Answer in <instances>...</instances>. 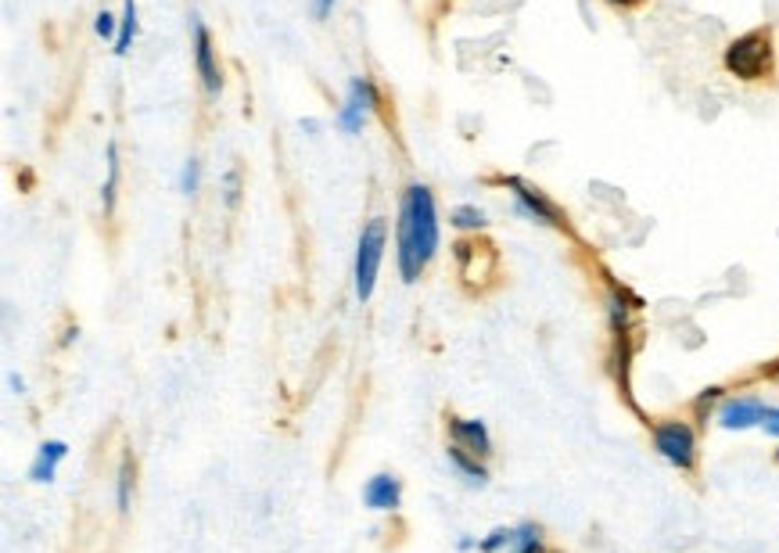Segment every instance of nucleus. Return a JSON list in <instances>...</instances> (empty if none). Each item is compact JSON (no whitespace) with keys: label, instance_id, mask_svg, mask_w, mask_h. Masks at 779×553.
<instances>
[{"label":"nucleus","instance_id":"obj_23","mask_svg":"<svg viewBox=\"0 0 779 553\" xmlns=\"http://www.w3.org/2000/svg\"><path fill=\"white\" fill-rule=\"evenodd\" d=\"M331 8H334V0H313V15L316 19H327Z\"/></svg>","mask_w":779,"mask_h":553},{"label":"nucleus","instance_id":"obj_21","mask_svg":"<svg viewBox=\"0 0 779 553\" xmlns=\"http://www.w3.org/2000/svg\"><path fill=\"white\" fill-rule=\"evenodd\" d=\"M180 191H183V194H194V191H197V163H194V158H188V163H183Z\"/></svg>","mask_w":779,"mask_h":553},{"label":"nucleus","instance_id":"obj_28","mask_svg":"<svg viewBox=\"0 0 779 553\" xmlns=\"http://www.w3.org/2000/svg\"><path fill=\"white\" fill-rule=\"evenodd\" d=\"M772 377H776V385H779V366H776V371H772Z\"/></svg>","mask_w":779,"mask_h":553},{"label":"nucleus","instance_id":"obj_27","mask_svg":"<svg viewBox=\"0 0 779 553\" xmlns=\"http://www.w3.org/2000/svg\"><path fill=\"white\" fill-rule=\"evenodd\" d=\"M8 385L15 388V392H22V388H26V381H22L19 374H11V377H8Z\"/></svg>","mask_w":779,"mask_h":553},{"label":"nucleus","instance_id":"obj_7","mask_svg":"<svg viewBox=\"0 0 779 553\" xmlns=\"http://www.w3.org/2000/svg\"><path fill=\"white\" fill-rule=\"evenodd\" d=\"M191 29H194V69H197V76H202V87L208 94H219L223 87V72L216 65V47H213V33L205 29V22L202 19H194L191 22Z\"/></svg>","mask_w":779,"mask_h":553},{"label":"nucleus","instance_id":"obj_17","mask_svg":"<svg viewBox=\"0 0 779 553\" xmlns=\"http://www.w3.org/2000/svg\"><path fill=\"white\" fill-rule=\"evenodd\" d=\"M116 478H119L116 482V503H119V510L127 514L130 510V493H133V460L130 457H122Z\"/></svg>","mask_w":779,"mask_h":553},{"label":"nucleus","instance_id":"obj_8","mask_svg":"<svg viewBox=\"0 0 779 553\" xmlns=\"http://www.w3.org/2000/svg\"><path fill=\"white\" fill-rule=\"evenodd\" d=\"M450 438H453V446L475 453L481 460L492 453V435H489L486 421H478V417H450Z\"/></svg>","mask_w":779,"mask_h":553},{"label":"nucleus","instance_id":"obj_4","mask_svg":"<svg viewBox=\"0 0 779 553\" xmlns=\"http://www.w3.org/2000/svg\"><path fill=\"white\" fill-rule=\"evenodd\" d=\"M385 244H388V227L385 219H370L360 233V244H356V299L367 302L374 294L381 260H385Z\"/></svg>","mask_w":779,"mask_h":553},{"label":"nucleus","instance_id":"obj_25","mask_svg":"<svg viewBox=\"0 0 779 553\" xmlns=\"http://www.w3.org/2000/svg\"><path fill=\"white\" fill-rule=\"evenodd\" d=\"M227 188H230V191H227V202L233 205V202H238V173L227 177Z\"/></svg>","mask_w":779,"mask_h":553},{"label":"nucleus","instance_id":"obj_2","mask_svg":"<svg viewBox=\"0 0 779 553\" xmlns=\"http://www.w3.org/2000/svg\"><path fill=\"white\" fill-rule=\"evenodd\" d=\"M722 65L740 83H762L776 72V36L769 26L733 36L722 51Z\"/></svg>","mask_w":779,"mask_h":553},{"label":"nucleus","instance_id":"obj_14","mask_svg":"<svg viewBox=\"0 0 779 553\" xmlns=\"http://www.w3.org/2000/svg\"><path fill=\"white\" fill-rule=\"evenodd\" d=\"M511 553H542V528L536 521H522L514 528Z\"/></svg>","mask_w":779,"mask_h":553},{"label":"nucleus","instance_id":"obj_6","mask_svg":"<svg viewBox=\"0 0 779 553\" xmlns=\"http://www.w3.org/2000/svg\"><path fill=\"white\" fill-rule=\"evenodd\" d=\"M765 407H769V402L758 396H729L722 399L715 421H719L722 432H751V428H762Z\"/></svg>","mask_w":779,"mask_h":553},{"label":"nucleus","instance_id":"obj_22","mask_svg":"<svg viewBox=\"0 0 779 553\" xmlns=\"http://www.w3.org/2000/svg\"><path fill=\"white\" fill-rule=\"evenodd\" d=\"M762 432L769 438H779V407H765V417H762Z\"/></svg>","mask_w":779,"mask_h":553},{"label":"nucleus","instance_id":"obj_13","mask_svg":"<svg viewBox=\"0 0 779 553\" xmlns=\"http://www.w3.org/2000/svg\"><path fill=\"white\" fill-rule=\"evenodd\" d=\"M133 36H137V0H122V19H119V36H116V55H130Z\"/></svg>","mask_w":779,"mask_h":553},{"label":"nucleus","instance_id":"obj_3","mask_svg":"<svg viewBox=\"0 0 779 553\" xmlns=\"http://www.w3.org/2000/svg\"><path fill=\"white\" fill-rule=\"evenodd\" d=\"M650 442L658 449L664 464H672L675 471H697V428L683 421V417H668L650 428Z\"/></svg>","mask_w":779,"mask_h":553},{"label":"nucleus","instance_id":"obj_12","mask_svg":"<svg viewBox=\"0 0 779 553\" xmlns=\"http://www.w3.org/2000/svg\"><path fill=\"white\" fill-rule=\"evenodd\" d=\"M105 163H108V177H105V188H101V205H105V216H111V208H116V194H119V144L116 141H108Z\"/></svg>","mask_w":779,"mask_h":553},{"label":"nucleus","instance_id":"obj_26","mask_svg":"<svg viewBox=\"0 0 779 553\" xmlns=\"http://www.w3.org/2000/svg\"><path fill=\"white\" fill-rule=\"evenodd\" d=\"M475 546H478V543H475L471 536H460V539H456V550H464V553H467V550H475Z\"/></svg>","mask_w":779,"mask_h":553},{"label":"nucleus","instance_id":"obj_16","mask_svg":"<svg viewBox=\"0 0 779 553\" xmlns=\"http://www.w3.org/2000/svg\"><path fill=\"white\" fill-rule=\"evenodd\" d=\"M450 224L460 230H481L486 227V213H481L478 205H456L450 213Z\"/></svg>","mask_w":779,"mask_h":553},{"label":"nucleus","instance_id":"obj_19","mask_svg":"<svg viewBox=\"0 0 779 553\" xmlns=\"http://www.w3.org/2000/svg\"><path fill=\"white\" fill-rule=\"evenodd\" d=\"M722 392H726L722 385H711V388H704V392H700V396L694 399V413H697V417H708V413H711V407H715V402H719V399H722Z\"/></svg>","mask_w":779,"mask_h":553},{"label":"nucleus","instance_id":"obj_15","mask_svg":"<svg viewBox=\"0 0 779 553\" xmlns=\"http://www.w3.org/2000/svg\"><path fill=\"white\" fill-rule=\"evenodd\" d=\"M349 97H352V101H360L367 112H377V108H381L377 87H374L370 80H363V76H356V80L349 83Z\"/></svg>","mask_w":779,"mask_h":553},{"label":"nucleus","instance_id":"obj_24","mask_svg":"<svg viewBox=\"0 0 779 553\" xmlns=\"http://www.w3.org/2000/svg\"><path fill=\"white\" fill-rule=\"evenodd\" d=\"M611 8H618V11H633V8H639V4H647V0H608Z\"/></svg>","mask_w":779,"mask_h":553},{"label":"nucleus","instance_id":"obj_5","mask_svg":"<svg viewBox=\"0 0 779 553\" xmlns=\"http://www.w3.org/2000/svg\"><path fill=\"white\" fill-rule=\"evenodd\" d=\"M503 188H511L514 205H517V213H522V216L536 219V224H547V227H553V230H567L564 208L556 205V202H550L539 188H531L528 180H522V177H503Z\"/></svg>","mask_w":779,"mask_h":553},{"label":"nucleus","instance_id":"obj_18","mask_svg":"<svg viewBox=\"0 0 779 553\" xmlns=\"http://www.w3.org/2000/svg\"><path fill=\"white\" fill-rule=\"evenodd\" d=\"M511 543H514V528L500 525V528H492L486 539H481L478 550H481V553H500V550H506Z\"/></svg>","mask_w":779,"mask_h":553},{"label":"nucleus","instance_id":"obj_29","mask_svg":"<svg viewBox=\"0 0 779 553\" xmlns=\"http://www.w3.org/2000/svg\"><path fill=\"white\" fill-rule=\"evenodd\" d=\"M776 464H779V449H776Z\"/></svg>","mask_w":779,"mask_h":553},{"label":"nucleus","instance_id":"obj_9","mask_svg":"<svg viewBox=\"0 0 779 553\" xmlns=\"http://www.w3.org/2000/svg\"><path fill=\"white\" fill-rule=\"evenodd\" d=\"M363 503L370 510H399V503H403V482L395 474H374V478H367V485H363Z\"/></svg>","mask_w":779,"mask_h":553},{"label":"nucleus","instance_id":"obj_1","mask_svg":"<svg viewBox=\"0 0 779 553\" xmlns=\"http://www.w3.org/2000/svg\"><path fill=\"white\" fill-rule=\"evenodd\" d=\"M439 208H435V194H431L424 183H410L403 191L399 202V224H395V255H399V274L406 285L424 274L428 263L435 260L439 252Z\"/></svg>","mask_w":779,"mask_h":553},{"label":"nucleus","instance_id":"obj_11","mask_svg":"<svg viewBox=\"0 0 779 553\" xmlns=\"http://www.w3.org/2000/svg\"><path fill=\"white\" fill-rule=\"evenodd\" d=\"M445 457H450V464L456 467V474H460L471 489H486L489 485V467L481 464V457H475V453H467L460 446H450V449H445Z\"/></svg>","mask_w":779,"mask_h":553},{"label":"nucleus","instance_id":"obj_20","mask_svg":"<svg viewBox=\"0 0 779 553\" xmlns=\"http://www.w3.org/2000/svg\"><path fill=\"white\" fill-rule=\"evenodd\" d=\"M116 26H119V19L111 15V11H97V19H94V33L101 36V40H111V36H119Z\"/></svg>","mask_w":779,"mask_h":553},{"label":"nucleus","instance_id":"obj_10","mask_svg":"<svg viewBox=\"0 0 779 553\" xmlns=\"http://www.w3.org/2000/svg\"><path fill=\"white\" fill-rule=\"evenodd\" d=\"M69 457V446L61 438H51V442H44L40 449H36V460L29 467V478L36 485H51L55 482V474H58V464Z\"/></svg>","mask_w":779,"mask_h":553}]
</instances>
